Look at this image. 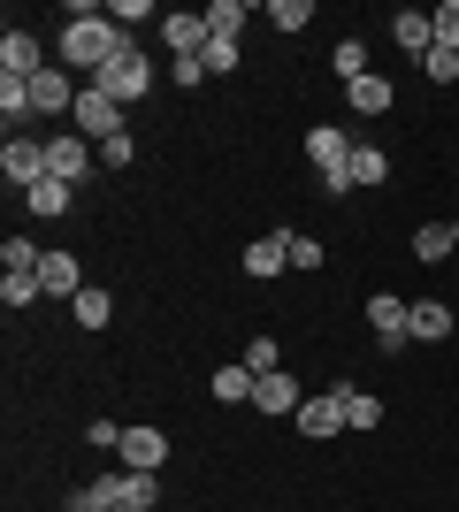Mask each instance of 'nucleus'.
<instances>
[{
	"label": "nucleus",
	"instance_id": "nucleus-41",
	"mask_svg": "<svg viewBox=\"0 0 459 512\" xmlns=\"http://www.w3.org/2000/svg\"><path fill=\"white\" fill-rule=\"evenodd\" d=\"M85 444H92V451H115V444H123V428H115V421H92Z\"/></svg>",
	"mask_w": 459,
	"mask_h": 512
},
{
	"label": "nucleus",
	"instance_id": "nucleus-19",
	"mask_svg": "<svg viewBox=\"0 0 459 512\" xmlns=\"http://www.w3.org/2000/svg\"><path fill=\"white\" fill-rule=\"evenodd\" d=\"M39 291L46 299H77L85 283H77V253H46L39 260Z\"/></svg>",
	"mask_w": 459,
	"mask_h": 512
},
{
	"label": "nucleus",
	"instance_id": "nucleus-35",
	"mask_svg": "<svg viewBox=\"0 0 459 512\" xmlns=\"http://www.w3.org/2000/svg\"><path fill=\"white\" fill-rule=\"evenodd\" d=\"M245 367H253V375H276V367H284L276 337H253V344H245Z\"/></svg>",
	"mask_w": 459,
	"mask_h": 512
},
{
	"label": "nucleus",
	"instance_id": "nucleus-25",
	"mask_svg": "<svg viewBox=\"0 0 459 512\" xmlns=\"http://www.w3.org/2000/svg\"><path fill=\"white\" fill-rule=\"evenodd\" d=\"M444 253H459L452 222H421V230H414V260H444Z\"/></svg>",
	"mask_w": 459,
	"mask_h": 512
},
{
	"label": "nucleus",
	"instance_id": "nucleus-4",
	"mask_svg": "<svg viewBox=\"0 0 459 512\" xmlns=\"http://www.w3.org/2000/svg\"><path fill=\"white\" fill-rule=\"evenodd\" d=\"M368 329L383 352H406L414 344V299H398V291H375L368 299Z\"/></svg>",
	"mask_w": 459,
	"mask_h": 512
},
{
	"label": "nucleus",
	"instance_id": "nucleus-36",
	"mask_svg": "<svg viewBox=\"0 0 459 512\" xmlns=\"http://www.w3.org/2000/svg\"><path fill=\"white\" fill-rule=\"evenodd\" d=\"M138 161V138L131 130H123V138H108V146H100V169H131Z\"/></svg>",
	"mask_w": 459,
	"mask_h": 512
},
{
	"label": "nucleus",
	"instance_id": "nucleus-11",
	"mask_svg": "<svg viewBox=\"0 0 459 512\" xmlns=\"http://www.w3.org/2000/svg\"><path fill=\"white\" fill-rule=\"evenodd\" d=\"M238 268H245V276H261V283H268V276H284V268H291V230H268V237H253Z\"/></svg>",
	"mask_w": 459,
	"mask_h": 512
},
{
	"label": "nucleus",
	"instance_id": "nucleus-39",
	"mask_svg": "<svg viewBox=\"0 0 459 512\" xmlns=\"http://www.w3.org/2000/svg\"><path fill=\"white\" fill-rule=\"evenodd\" d=\"M169 77H176V85H184V92H199V85H207V62H199V54H184V62H176Z\"/></svg>",
	"mask_w": 459,
	"mask_h": 512
},
{
	"label": "nucleus",
	"instance_id": "nucleus-30",
	"mask_svg": "<svg viewBox=\"0 0 459 512\" xmlns=\"http://www.w3.org/2000/svg\"><path fill=\"white\" fill-rule=\"evenodd\" d=\"M0 115H8V130L31 115V85H23V77H0Z\"/></svg>",
	"mask_w": 459,
	"mask_h": 512
},
{
	"label": "nucleus",
	"instance_id": "nucleus-38",
	"mask_svg": "<svg viewBox=\"0 0 459 512\" xmlns=\"http://www.w3.org/2000/svg\"><path fill=\"white\" fill-rule=\"evenodd\" d=\"M429 23H437V46H459V0H444V8H429Z\"/></svg>",
	"mask_w": 459,
	"mask_h": 512
},
{
	"label": "nucleus",
	"instance_id": "nucleus-40",
	"mask_svg": "<svg viewBox=\"0 0 459 512\" xmlns=\"http://www.w3.org/2000/svg\"><path fill=\"white\" fill-rule=\"evenodd\" d=\"M291 268H322V245H314V237H299V230H291Z\"/></svg>",
	"mask_w": 459,
	"mask_h": 512
},
{
	"label": "nucleus",
	"instance_id": "nucleus-15",
	"mask_svg": "<svg viewBox=\"0 0 459 512\" xmlns=\"http://www.w3.org/2000/svg\"><path fill=\"white\" fill-rule=\"evenodd\" d=\"M391 100H398V85L383 77V69H368V77H352V85H345L352 115H391Z\"/></svg>",
	"mask_w": 459,
	"mask_h": 512
},
{
	"label": "nucleus",
	"instance_id": "nucleus-10",
	"mask_svg": "<svg viewBox=\"0 0 459 512\" xmlns=\"http://www.w3.org/2000/svg\"><path fill=\"white\" fill-rule=\"evenodd\" d=\"M39 69H46V46H39V39H31V31L16 23V31L0 39V77H23V85H31Z\"/></svg>",
	"mask_w": 459,
	"mask_h": 512
},
{
	"label": "nucleus",
	"instance_id": "nucleus-7",
	"mask_svg": "<svg viewBox=\"0 0 459 512\" xmlns=\"http://www.w3.org/2000/svg\"><path fill=\"white\" fill-rule=\"evenodd\" d=\"M77 92L85 85H77L62 62H46L39 77H31V115H77Z\"/></svg>",
	"mask_w": 459,
	"mask_h": 512
},
{
	"label": "nucleus",
	"instance_id": "nucleus-31",
	"mask_svg": "<svg viewBox=\"0 0 459 512\" xmlns=\"http://www.w3.org/2000/svg\"><path fill=\"white\" fill-rule=\"evenodd\" d=\"M268 23H276V31H306L314 8H306V0H268Z\"/></svg>",
	"mask_w": 459,
	"mask_h": 512
},
{
	"label": "nucleus",
	"instance_id": "nucleus-6",
	"mask_svg": "<svg viewBox=\"0 0 459 512\" xmlns=\"http://www.w3.org/2000/svg\"><path fill=\"white\" fill-rule=\"evenodd\" d=\"M92 169H100V146H92V138H77V130L46 138V176H62V184H85Z\"/></svg>",
	"mask_w": 459,
	"mask_h": 512
},
{
	"label": "nucleus",
	"instance_id": "nucleus-26",
	"mask_svg": "<svg viewBox=\"0 0 459 512\" xmlns=\"http://www.w3.org/2000/svg\"><path fill=\"white\" fill-rule=\"evenodd\" d=\"M39 245H31V237H8V245H0V268H8V276H39Z\"/></svg>",
	"mask_w": 459,
	"mask_h": 512
},
{
	"label": "nucleus",
	"instance_id": "nucleus-34",
	"mask_svg": "<svg viewBox=\"0 0 459 512\" xmlns=\"http://www.w3.org/2000/svg\"><path fill=\"white\" fill-rule=\"evenodd\" d=\"M199 62H207V77H230V69H238V39H207Z\"/></svg>",
	"mask_w": 459,
	"mask_h": 512
},
{
	"label": "nucleus",
	"instance_id": "nucleus-20",
	"mask_svg": "<svg viewBox=\"0 0 459 512\" xmlns=\"http://www.w3.org/2000/svg\"><path fill=\"white\" fill-rule=\"evenodd\" d=\"M345 184H352V192H360V184H391V153H383V146H352Z\"/></svg>",
	"mask_w": 459,
	"mask_h": 512
},
{
	"label": "nucleus",
	"instance_id": "nucleus-32",
	"mask_svg": "<svg viewBox=\"0 0 459 512\" xmlns=\"http://www.w3.org/2000/svg\"><path fill=\"white\" fill-rule=\"evenodd\" d=\"M108 23L131 31V23H161V16H153V0H108Z\"/></svg>",
	"mask_w": 459,
	"mask_h": 512
},
{
	"label": "nucleus",
	"instance_id": "nucleus-22",
	"mask_svg": "<svg viewBox=\"0 0 459 512\" xmlns=\"http://www.w3.org/2000/svg\"><path fill=\"white\" fill-rule=\"evenodd\" d=\"M452 337V306L444 299H414V344H444Z\"/></svg>",
	"mask_w": 459,
	"mask_h": 512
},
{
	"label": "nucleus",
	"instance_id": "nucleus-21",
	"mask_svg": "<svg viewBox=\"0 0 459 512\" xmlns=\"http://www.w3.org/2000/svg\"><path fill=\"white\" fill-rule=\"evenodd\" d=\"M23 207H31V214H77V184L46 176V184H31V192H23Z\"/></svg>",
	"mask_w": 459,
	"mask_h": 512
},
{
	"label": "nucleus",
	"instance_id": "nucleus-27",
	"mask_svg": "<svg viewBox=\"0 0 459 512\" xmlns=\"http://www.w3.org/2000/svg\"><path fill=\"white\" fill-rule=\"evenodd\" d=\"M329 69H337V77H368V39H337V54H329Z\"/></svg>",
	"mask_w": 459,
	"mask_h": 512
},
{
	"label": "nucleus",
	"instance_id": "nucleus-16",
	"mask_svg": "<svg viewBox=\"0 0 459 512\" xmlns=\"http://www.w3.org/2000/svg\"><path fill=\"white\" fill-rule=\"evenodd\" d=\"M253 406H261V413H284V421H291V413L306 406L299 375H291V367H276V375H261V390H253Z\"/></svg>",
	"mask_w": 459,
	"mask_h": 512
},
{
	"label": "nucleus",
	"instance_id": "nucleus-1",
	"mask_svg": "<svg viewBox=\"0 0 459 512\" xmlns=\"http://www.w3.org/2000/svg\"><path fill=\"white\" fill-rule=\"evenodd\" d=\"M123 46H131V31H115L108 8L77 0V8H69V23H62V39H54V54H62V69L77 77V85H92V77H100V69L123 54Z\"/></svg>",
	"mask_w": 459,
	"mask_h": 512
},
{
	"label": "nucleus",
	"instance_id": "nucleus-28",
	"mask_svg": "<svg viewBox=\"0 0 459 512\" xmlns=\"http://www.w3.org/2000/svg\"><path fill=\"white\" fill-rule=\"evenodd\" d=\"M46 291H39V276H0V306L8 314H23V306H39Z\"/></svg>",
	"mask_w": 459,
	"mask_h": 512
},
{
	"label": "nucleus",
	"instance_id": "nucleus-2",
	"mask_svg": "<svg viewBox=\"0 0 459 512\" xmlns=\"http://www.w3.org/2000/svg\"><path fill=\"white\" fill-rule=\"evenodd\" d=\"M92 92H108L115 107H138V100L153 92V62H146V46L131 39V46H123V54H115L108 69H100V77H92Z\"/></svg>",
	"mask_w": 459,
	"mask_h": 512
},
{
	"label": "nucleus",
	"instance_id": "nucleus-37",
	"mask_svg": "<svg viewBox=\"0 0 459 512\" xmlns=\"http://www.w3.org/2000/svg\"><path fill=\"white\" fill-rule=\"evenodd\" d=\"M421 69H429L437 85H452V77H459V46H429V62H421Z\"/></svg>",
	"mask_w": 459,
	"mask_h": 512
},
{
	"label": "nucleus",
	"instance_id": "nucleus-9",
	"mask_svg": "<svg viewBox=\"0 0 459 512\" xmlns=\"http://www.w3.org/2000/svg\"><path fill=\"white\" fill-rule=\"evenodd\" d=\"M115 459H123L131 474H161V459H169V436H161V428H123Z\"/></svg>",
	"mask_w": 459,
	"mask_h": 512
},
{
	"label": "nucleus",
	"instance_id": "nucleus-5",
	"mask_svg": "<svg viewBox=\"0 0 459 512\" xmlns=\"http://www.w3.org/2000/svg\"><path fill=\"white\" fill-rule=\"evenodd\" d=\"M131 130V107H115L108 92H77V138H92V146H108V138H123Z\"/></svg>",
	"mask_w": 459,
	"mask_h": 512
},
{
	"label": "nucleus",
	"instance_id": "nucleus-13",
	"mask_svg": "<svg viewBox=\"0 0 459 512\" xmlns=\"http://www.w3.org/2000/svg\"><path fill=\"white\" fill-rule=\"evenodd\" d=\"M161 39H169V54L184 62V54H207V16H192V8H176V16H161Z\"/></svg>",
	"mask_w": 459,
	"mask_h": 512
},
{
	"label": "nucleus",
	"instance_id": "nucleus-18",
	"mask_svg": "<svg viewBox=\"0 0 459 512\" xmlns=\"http://www.w3.org/2000/svg\"><path fill=\"white\" fill-rule=\"evenodd\" d=\"M253 390H261V375H253L245 360H230V367H215L207 398H222V406H253Z\"/></svg>",
	"mask_w": 459,
	"mask_h": 512
},
{
	"label": "nucleus",
	"instance_id": "nucleus-17",
	"mask_svg": "<svg viewBox=\"0 0 459 512\" xmlns=\"http://www.w3.org/2000/svg\"><path fill=\"white\" fill-rule=\"evenodd\" d=\"M108 490H115V512H153L161 505V474H108Z\"/></svg>",
	"mask_w": 459,
	"mask_h": 512
},
{
	"label": "nucleus",
	"instance_id": "nucleus-33",
	"mask_svg": "<svg viewBox=\"0 0 459 512\" xmlns=\"http://www.w3.org/2000/svg\"><path fill=\"white\" fill-rule=\"evenodd\" d=\"M69 512H115V490H108V474H100V482H85V490L69 497Z\"/></svg>",
	"mask_w": 459,
	"mask_h": 512
},
{
	"label": "nucleus",
	"instance_id": "nucleus-24",
	"mask_svg": "<svg viewBox=\"0 0 459 512\" xmlns=\"http://www.w3.org/2000/svg\"><path fill=\"white\" fill-rule=\"evenodd\" d=\"M337 406H345V428H375L383 421V406H375L368 390H352V383H337Z\"/></svg>",
	"mask_w": 459,
	"mask_h": 512
},
{
	"label": "nucleus",
	"instance_id": "nucleus-23",
	"mask_svg": "<svg viewBox=\"0 0 459 512\" xmlns=\"http://www.w3.org/2000/svg\"><path fill=\"white\" fill-rule=\"evenodd\" d=\"M69 314L85 321V329H108V321H115V291H100V283H85V291L69 299Z\"/></svg>",
	"mask_w": 459,
	"mask_h": 512
},
{
	"label": "nucleus",
	"instance_id": "nucleus-29",
	"mask_svg": "<svg viewBox=\"0 0 459 512\" xmlns=\"http://www.w3.org/2000/svg\"><path fill=\"white\" fill-rule=\"evenodd\" d=\"M207 31H215V39H238L245 31V0H215V8H207Z\"/></svg>",
	"mask_w": 459,
	"mask_h": 512
},
{
	"label": "nucleus",
	"instance_id": "nucleus-3",
	"mask_svg": "<svg viewBox=\"0 0 459 512\" xmlns=\"http://www.w3.org/2000/svg\"><path fill=\"white\" fill-rule=\"evenodd\" d=\"M352 146H360V138H345V130H329V123H314V130H306V153H314V169H322V192H337V199L352 192V184H345Z\"/></svg>",
	"mask_w": 459,
	"mask_h": 512
},
{
	"label": "nucleus",
	"instance_id": "nucleus-12",
	"mask_svg": "<svg viewBox=\"0 0 459 512\" xmlns=\"http://www.w3.org/2000/svg\"><path fill=\"white\" fill-rule=\"evenodd\" d=\"M299 436H314V444H329V436H345V406H337V390H322V398H306L299 413Z\"/></svg>",
	"mask_w": 459,
	"mask_h": 512
},
{
	"label": "nucleus",
	"instance_id": "nucleus-14",
	"mask_svg": "<svg viewBox=\"0 0 459 512\" xmlns=\"http://www.w3.org/2000/svg\"><path fill=\"white\" fill-rule=\"evenodd\" d=\"M391 46H398V54H414V62H429V46H437V23L421 16V8H398V16H391Z\"/></svg>",
	"mask_w": 459,
	"mask_h": 512
},
{
	"label": "nucleus",
	"instance_id": "nucleus-8",
	"mask_svg": "<svg viewBox=\"0 0 459 512\" xmlns=\"http://www.w3.org/2000/svg\"><path fill=\"white\" fill-rule=\"evenodd\" d=\"M0 176H8L16 192L46 184V146H39V138H16V130H8V146H0Z\"/></svg>",
	"mask_w": 459,
	"mask_h": 512
}]
</instances>
